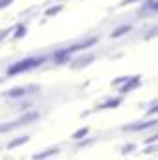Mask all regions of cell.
<instances>
[{
    "mask_svg": "<svg viewBox=\"0 0 158 160\" xmlns=\"http://www.w3.org/2000/svg\"><path fill=\"white\" fill-rule=\"evenodd\" d=\"M41 62V60H39ZM32 63H36V60H26V62H21V63H17L15 67H11L9 69V73H17V71H21V69H26V67H30Z\"/></svg>",
    "mask_w": 158,
    "mask_h": 160,
    "instance_id": "1",
    "label": "cell"
}]
</instances>
